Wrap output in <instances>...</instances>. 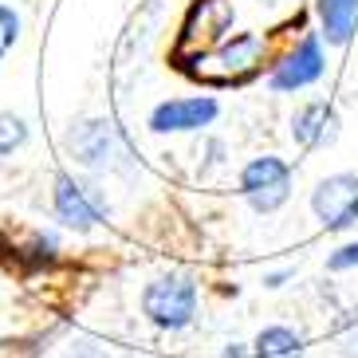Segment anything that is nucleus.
Returning <instances> with one entry per match:
<instances>
[{"label":"nucleus","instance_id":"obj_20","mask_svg":"<svg viewBox=\"0 0 358 358\" xmlns=\"http://www.w3.org/2000/svg\"><path fill=\"white\" fill-rule=\"evenodd\" d=\"M0 358H12V350H8V343H0Z\"/></svg>","mask_w":358,"mask_h":358},{"label":"nucleus","instance_id":"obj_6","mask_svg":"<svg viewBox=\"0 0 358 358\" xmlns=\"http://www.w3.org/2000/svg\"><path fill=\"white\" fill-rule=\"evenodd\" d=\"M327 71V55H323V36H303L287 55H280L268 75V87L275 95H292V91H303V87L319 83Z\"/></svg>","mask_w":358,"mask_h":358},{"label":"nucleus","instance_id":"obj_12","mask_svg":"<svg viewBox=\"0 0 358 358\" xmlns=\"http://www.w3.org/2000/svg\"><path fill=\"white\" fill-rule=\"evenodd\" d=\"M28 142V122L20 115H8V110H0V158H8L16 150Z\"/></svg>","mask_w":358,"mask_h":358},{"label":"nucleus","instance_id":"obj_15","mask_svg":"<svg viewBox=\"0 0 358 358\" xmlns=\"http://www.w3.org/2000/svg\"><path fill=\"white\" fill-rule=\"evenodd\" d=\"M327 268H331V272H355L358 268V241L335 248V252L327 256Z\"/></svg>","mask_w":358,"mask_h":358},{"label":"nucleus","instance_id":"obj_19","mask_svg":"<svg viewBox=\"0 0 358 358\" xmlns=\"http://www.w3.org/2000/svg\"><path fill=\"white\" fill-rule=\"evenodd\" d=\"M248 355H252V347H241V343H229L221 358H248Z\"/></svg>","mask_w":358,"mask_h":358},{"label":"nucleus","instance_id":"obj_3","mask_svg":"<svg viewBox=\"0 0 358 358\" xmlns=\"http://www.w3.org/2000/svg\"><path fill=\"white\" fill-rule=\"evenodd\" d=\"M52 205H55V217L59 224L71 232H91L106 221V205L103 189H99L95 181L87 178H75V173H59L55 178V193H52Z\"/></svg>","mask_w":358,"mask_h":358},{"label":"nucleus","instance_id":"obj_9","mask_svg":"<svg viewBox=\"0 0 358 358\" xmlns=\"http://www.w3.org/2000/svg\"><path fill=\"white\" fill-rule=\"evenodd\" d=\"M338 110L335 103L327 99H315V103H303L299 110L292 115V142L303 150H323L338 138Z\"/></svg>","mask_w":358,"mask_h":358},{"label":"nucleus","instance_id":"obj_1","mask_svg":"<svg viewBox=\"0 0 358 358\" xmlns=\"http://www.w3.org/2000/svg\"><path fill=\"white\" fill-rule=\"evenodd\" d=\"M142 315L158 331H185L197 319V284L185 272H166L142 287Z\"/></svg>","mask_w":358,"mask_h":358},{"label":"nucleus","instance_id":"obj_8","mask_svg":"<svg viewBox=\"0 0 358 358\" xmlns=\"http://www.w3.org/2000/svg\"><path fill=\"white\" fill-rule=\"evenodd\" d=\"M264 55H268V40L256 32H241L232 36V40H221L217 48H213L209 55H205V75H213V79H248L252 71H260Z\"/></svg>","mask_w":358,"mask_h":358},{"label":"nucleus","instance_id":"obj_13","mask_svg":"<svg viewBox=\"0 0 358 358\" xmlns=\"http://www.w3.org/2000/svg\"><path fill=\"white\" fill-rule=\"evenodd\" d=\"M20 43V12L12 4H0V59Z\"/></svg>","mask_w":358,"mask_h":358},{"label":"nucleus","instance_id":"obj_14","mask_svg":"<svg viewBox=\"0 0 358 358\" xmlns=\"http://www.w3.org/2000/svg\"><path fill=\"white\" fill-rule=\"evenodd\" d=\"M24 252L36 264H52L55 256H59V241H55V232H32L28 244H24Z\"/></svg>","mask_w":358,"mask_h":358},{"label":"nucleus","instance_id":"obj_7","mask_svg":"<svg viewBox=\"0 0 358 358\" xmlns=\"http://www.w3.org/2000/svg\"><path fill=\"white\" fill-rule=\"evenodd\" d=\"M221 118V103L213 95H185V99H166L150 110L146 127L154 134H197Z\"/></svg>","mask_w":358,"mask_h":358},{"label":"nucleus","instance_id":"obj_17","mask_svg":"<svg viewBox=\"0 0 358 358\" xmlns=\"http://www.w3.org/2000/svg\"><path fill=\"white\" fill-rule=\"evenodd\" d=\"M287 280H295V268H275V272H264V287H272V292H280Z\"/></svg>","mask_w":358,"mask_h":358},{"label":"nucleus","instance_id":"obj_18","mask_svg":"<svg viewBox=\"0 0 358 358\" xmlns=\"http://www.w3.org/2000/svg\"><path fill=\"white\" fill-rule=\"evenodd\" d=\"M67 358H110V355H106L99 343H75V347L67 350Z\"/></svg>","mask_w":358,"mask_h":358},{"label":"nucleus","instance_id":"obj_4","mask_svg":"<svg viewBox=\"0 0 358 358\" xmlns=\"http://www.w3.org/2000/svg\"><path fill=\"white\" fill-rule=\"evenodd\" d=\"M67 150L75 154V162L83 169H118L127 158V146L118 130L106 122V118H83L75 122L71 134H67Z\"/></svg>","mask_w":358,"mask_h":358},{"label":"nucleus","instance_id":"obj_2","mask_svg":"<svg viewBox=\"0 0 358 358\" xmlns=\"http://www.w3.org/2000/svg\"><path fill=\"white\" fill-rule=\"evenodd\" d=\"M292 181H295V173H292V166H287L284 158L260 154V158H252L241 169L236 185H241V197L248 201V209L260 213V217H268V213H275V209L287 205Z\"/></svg>","mask_w":358,"mask_h":358},{"label":"nucleus","instance_id":"obj_5","mask_svg":"<svg viewBox=\"0 0 358 358\" xmlns=\"http://www.w3.org/2000/svg\"><path fill=\"white\" fill-rule=\"evenodd\" d=\"M311 213L327 232L358 224V173H331L311 189Z\"/></svg>","mask_w":358,"mask_h":358},{"label":"nucleus","instance_id":"obj_10","mask_svg":"<svg viewBox=\"0 0 358 358\" xmlns=\"http://www.w3.org/2000/svg\"><path fill=\"white\" fill-rule=\"evenodd\" d=\"M319 36L331 48H347L358 32V0H315Z\"/></svg>","mask_w":358,"mask_h":358},{"label":"nucleus","instance_id":"obj_11","mask_svg":"<svg viewBox=\"0 0 358 358\" xmlns=\"http://www.w3.org/2000/svg\"><path fill=\"white\" fill-rule=\"evenodd\" d=\"M252 358H307V338L292 327H264L252 338Z\"/></svg>","mask_w":358,"mask_h":358},{"label":"nucleus","instance_id":"obj_16","mask_svg":"<svg viewBox=\"0 0 358 358\" xmlns=\"http://www.w3.org/2000/svg\"><path fill=\"white\" fill-rule=\"evenodd\" d=\"M338 355L358 358V315L350 319V323H343V331H338Z\"/></svg>","mask_w":358,"mask_h":358}]
</instances>
